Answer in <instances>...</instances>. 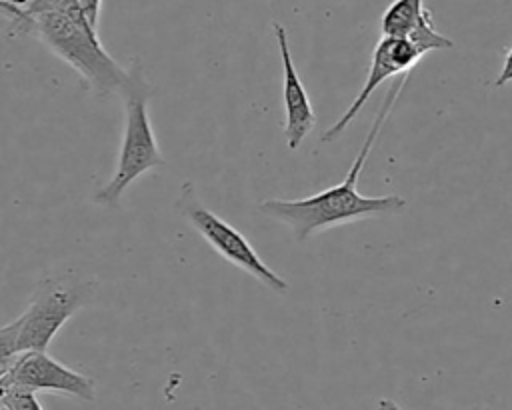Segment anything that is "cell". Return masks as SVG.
I'll return each instance as SVG.
<instances>
[{"label": "cell", "mask_w": 512, "mask_h": 410, "mask_svg": "<svg viewBox=\"0 0 512 410\" xmlns=\"http://www.w3.org/2000/svg\"><path fill=\"white\" fill-rule=\"evenodd\" d=\"M18 34L38 38L66 62L98 96H122L132 80V66H120L102 46L74 0H0Z\"/></svg>", "instance_id": "obj_1"}, {"label": "cell", "mask_w": 512, "mask_h": 410, "mask_svg": "<svg viewBox=\"0 0 512 410\" xmlns=\"http://www.w3.org/2000/svg\"><path fill=\"white\" fill-rule=\"evenodd\" d=\"M408 76H410V72H404L400 76L398 84H394L386 92V96L380 104V110L376 112V118L368 130L346 178L340 184L326 188L318 194L306 196V198H296V200L270 198V200L260 202L258 210L262 214L270 216L272 220L286 224L298 242H302L322 230H328V228H334L340 224H348V222H354L360 218H370L376 214L404 212L408 208V202L402 196H398V194L364 196L358 192L356 184H358L360 172L364 168V162L372 150V144H374L384 120L388 118V112L392 110L398 94L402 92L404 84L408 82Z\"/></svg>", "instance_id": "obj_2"}, {"label": "cell", "mask_w": 512, "mask_h": 410, "mask_svg": "<svg viewBox=\"0 0 512 410\" xmlns=\"http://www.w3.org/2000/svg\"><path fill=\"white\" fill-rule=\"evenodd\" d=\"M132 80L122 92L124 102V130L116 160V170L106 184L94 194V202L114 208L118 206L124 190L142 174L162 166L166 160L156 142V134L148 114V100L152 94L150 84L144 78L140 60H132Z\"/></svg>", "instance_id": "obj_3"}, {"label": "cell", "mask_w": 512, "mask_h": 410, "mask_svg": "<svg viewBox=\"0 0 512 410\" xmlns=\"http://www.w3.org/2000/svg\"><path fill=\"white\" fill-rule=\"evenodd\" d=\"M98 282L76 274L42 280L18 322V350H46L58 330L96 296Z\"/></svg>", "instance_id": "obj_4"}, {"label": "cell", "mask_w": 512, "mask_h": 410, "mask_svg": "<svg viewBox=\"0 0 512 410\" xmlns=\"http://www.w3.org/2000/svg\"><path fill=\"white\" fill-rule=\"evenodd\" d=\"M178 208L186 216V220L192 224V228L226 262L248 272L260 284H264L266 288H270L272 292H276L280 296H284L288 292V288H290L288 282L264 264V260L258 256V252L252 248V244L232 224L222 220L218 214L208 210L198 200V194H196V188L192 186V182L182 184L180 196H178Z\"/></svg>", "instance_id": "obj_5"}, {"label": "cell", "mask_w": 512, "mask_h": 410, "mask_svg": "<svg viewBox=\"0 0 512 410\" xmlns=\"http://www.w3.org/2000/svg\"><path fill=\"white\" fill-rule=\"evenodd\" d=\"M6 376L30 392H50L92 402L96 384L86 374L58 362L46 350H24Z\"/></svg>", "instance_id": "obj_6"}, {"label": "cell", "mask_w": 512, "mask_h": 410, "mask_svg": "<svg viewBox=\"0 0 512 410\" xmlns=\"http://www.w3.org/2000/svg\"><path fill=\"white\" fill-rule=\"evenodd\" d=\"M422 58V54L418 52V48L404 36H384L378 40L374 52H372V60H370V68L366 74V82L360 88L358 96L352 100V104L344 110V114L322 134V142H332L338 136H342V132L350 126V122L356 118V114L364 108V104L370 100V96L374 94V90L386 82L392 76L410 72L418 60Z\"/></svg>", "instance_id": "obj_7"}, {"label": "cell", "mask_w": 512, "mask_h": 410, "mask_svg": "<svg viewBox=\"0 0 512 410\" xmlns=\"http://www.w3.org/2000/svg\"><path fill=\"white\" fill-rule=\"evenodd\" d=\"M274 36L278 40L280 48V60H282V98H284V110H286V122H284V136L290 152H296L304 138L312 132L316 124V114L312 108V100L296 72V66L292 62L290 44L286 28L280 22H272Z\"/></svg>", "instance_id": "obj_8"}, {"label": "cell", "mask_w": 512, "mask_h": 410, "mask_svg": "<svg viewBox=\"0 0 512 410\" xmlns=\"http://www.w3.org/2000/svg\"><path fill=\"white\" fill-rule=\"evenodd\" d=\"M428 12L424 0H394L382 14L380 28L384 36H406Z\"/></svg>", "instance_id": "obj_9"}, {"label": "cell", "mask_w": 512, "mask_h": 410, "mask_svg": "<svg viewBox=\"0 0 512 410\" xmlns=\"http://www.w3.org/2000/svg\"><path fill=\"white\" fill-rule=\"evenodd\" d=\"M404 38H408V40L418 48V52H420L422 56L428 54V52H434V50H448V48L454 46V42H452L448 36L440 34V32L434 28L430 10L422 16V20H420Z\"/></svg>", "instance_id": "obj_10"}, {"label": "cell", "mask_w": 512, "mask_h": 410, "mask_svg": "<svg viewBox=\"0 0 512 410\" xmlns=\"http://www.w3.org/2000/svg\"><path fill=\"white\" fill-rule=\"evenodd\" d=\"M18 354V322L12 320L0 326V376L12 368Z\"/></svg>", "instance_id": "obj_11"}, {"label": "cell", "mask_w": 512, "mask_h": 410, "mask_svg": "<svg viewBox=\"0 0 512 410\" xmlns=\"http://www.w3.org/2000/svg\"><path fill=\"white\" fill-rule=\"evenodd\" d=\"M78 4V8L82 10V14L86 16V20L98 28V16H100V4L102 0H74Z\"/></svg>", "instance_id": "obj_12"}, {"label": "cell", "mask_w": 512, "mask_h": 410, "mask_svg": "<svg viewBox=\"0 0 512 410\" xmlns=\"http://www.w3.org/2000/svg\"><path fill=\"white\" fill-rule=\"evenodd\" d=\"M510 82H512V46L508 48V52L504 56V64H502V68H500V72L494 80V86L502 88L504 84H510Z\"/></svg>", "instance_id": "obj_13"}]
</instances>
